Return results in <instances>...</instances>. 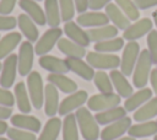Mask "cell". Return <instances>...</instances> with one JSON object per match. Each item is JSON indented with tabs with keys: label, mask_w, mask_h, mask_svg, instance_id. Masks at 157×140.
<instances>
[{
	"label": "cell",
	"mask_w": 157,
	"mask_h": 140,
	"mask_svg": "<svg viewBox=\"0 0 157 140\" xmlns=\"http://www.w3.org/2000/svg\"><path fill=\"white\" fill-rule=\"evenodd\" d=\"M124 117H126V109L124 107H120V106L103 111V112H98L94 115V118L99 125L112 124V123H114V122H117Z\"/></svg>",
	"instance_id": "f546056e"
},
{
	"label": "cell",
	"mask_w": 157,
	"mask_h": 140,
	"mask_svg": "<svg viewBox=\"0 0 157 140\" xmlns=\"http://www.w3.org/2000/svg\"><path fill=\"white\" fill-rule=\"evenodd\" d=\"M33 58H34V47L32 42L29 41L22 42L18 48V55H17L18 74L21 76H28L32 72Z\"/></svg>",
	"instance_id": "ba28073f"
},
{
	"label": "cell",
	"mask_w": 157,
	"mask_h": 140,
	"mask_svg": "<svg viewBox=\"0 0 157 140\" xmlns=\"http://www.w3.org/2000/svg\"><path fill=\"white\" fill-rule=\"evenodd\" d=\"M63 128V122L59 117H52L44 124V128L37 140H56L60 130Z\"/></svg>",
	"instance_id": "4dcf8cb0"
},
{
	"label": "cell",
	"mask_w": 157,
	"mask_h": 140,
	"mask_svg": "<svg viewBox=\"0 0 157 140\" xmlns=\"http://www.w3.org/2000/svg\"><path fill=\"white\" fill-rule=\"evenodd\" d=\"M27 90L32 107L40 109L44 106V85L43 79L38 71H32L27 76Z\"/></svg>",
	"instance_id": "3957f363"
},
{
	"label": "cell",
	"mask_w": 157,
	"mask_h": 140,
	"mask_svg": "<svg viewBox=\"0 0 157 140\" xmlns=\"http://www.w3.org/2000/svg\"><path fill=\"white\" fill-rule=\"evenodd\" d=\"M147 47L152 64H157V29H152L147 34Z\"/></svg>",
	"instance_id": "ab89813d"
},
{
	"label": "cell",
	"mask_w": 157,
	"mask_h": 140,
	"mask_svg": "<svg viewBox=\"0 0 157 140\" xmlns=\"http://www.w3.org/2000/svg\"><path fill=\"white\" fill-rule=\"evenodd\" d=\"M152 18H153V22H155V25H156V27H157V10L153 11V14H152Z\"/></svg>",
	"instance_id": "f907efd6"
},
{
	"label": "cell",
	"mask_w": 157,
	"mask_h": 140,
	"mask_svg": "<svg viewBox=\"0 0 157 140\" xmlns=\"http://www.w3.org/2000/svg\"><path fill=\"white\" fill-rule=\"evenodd\" d=\"M115 4L130 21H137L140 18V10L135 5L134 0H115Z\"/></svg>",
	"instance_id": "8d00e7d4"
},
{
	"label": "cell",
	"mask_w": 157,
	"mask_h": 140,
	"mask_svg": "<svg viewBox=\"0 0 157 140\" xmlns=\"http://www.w3.org/2000/svg\"><path fill=\"white\" fill-rule=\"evenodd\" d=\"M58 49L60 53H63L64 55H66L67 58H83L87 53L85 47L72 42L69 38H60L58 44H56Z\"/></svg>",
	"instance_id": "4316f807"
},
{
	"label": "cell",
	"mask_w": 157,
	"mask_h": 140,
	"mask_svg": "<svg viewBox=\"0 0 157 140\" xmlns=\"http://www.w3.org/2000/svg\"><path fill=\"white\" fill-rule=\"evenodd\" d=\"M151 31H152V20L147 18V17L139 18L132 25H130L129 28H126L123 32V38L129 41V42L137 41L142 36L148 34Z\"/></svg>",
	"instance_id": "7c38bea8"
},
{
	"label": "cell",
	"mask_w": 157,
	"mask_h": 140,
	"mask_svg": "<svg viewBox=\"0 0 157 140\" xmlns=\"http://www.w3.org/2000/svg\"><path fill=\"white\" fill-rule=\"evenodd\" d=\"M34 1H43V0H34Z\"/></svg>",
	"instance_id": "9f6ffc18"
},
{
	"label": "cell",
	"mask_w": 157,
	"mask_h": 140,
	"mask_svg": "<svg viewBox=\"0 0 157 140\" xmlns=\"http://www.w3.org/2000/svg\"><path fill=\"white\" fill-rule=\"evenodd\" d=\"M87 99H88L87 92L85 90H78V91L69 95L60 102L58 113L60 115L65 117V115L72 113L74 111H77L78 108H81L85 103H87Z\"/></svg>",
	"instance_id": "9c48e42d"
},
{
	"label": "cell",
	"mask_w": 157,
	"mask_h": 140,
	"mask_svg": "<svg viewBox=\"0 0 157 140\" xmlns=\"http://www.w3.org/2000/svg\"><path fill=\"white\" fill-rule=\"evenodd\" d=\"M109 18L105 15V12L101 11H90V12H83L80 14L76 18V23L80 25L81 27L86 28H94V27H101L109 25Z\"/></svg>",
	"instance_id": "4fadbf2b"
},
{
	"label": "cell",
	"mask_w": 157,
	"mask_h": 140,
	"mask_svg": "<svg viewBox=\"0 0 157 140\" xmlns=\"http://www.w3.org/2000/svg\"><path fill=\"white\" fill-rule=\"evenodd\" d=\"M0 104L5 107H12L15 104V95L4 87H0Z\"/></svg>",
	"instance_id": "60d3db41"
},
{
	"label": "cell",
	"mask_w": 157,
	"mask_h": 140,
	"mask_svg": "<svg viewBox=\"0 0 157 140\" xmlns=\"http://www.w3.org/2000/svg\"><path fill=\"white\" fill-rule=\"evenodd\" d=\"M150 82H151V87L153 93L157 96V68L152 69L151 74H150Z\"/></svg>",
	"instance_id": "c3c4849f"
},
{
	"label": "cell",
	"mask_w": 157,
	"mask_h": 140,
	"mask_svg": "<svg viewBox=\"0 0 157 140\" xmlns=\"http://www.w3.org/2000/svg\"><path fill=\"white\" fill-rule=\"evenodd\" d=\"M121 97L118 93H97L87 99V108L93 112H103L120 104Z\"/></svg>",
	"instance_id": "8992f818"
},
{
	"label": "cell",
	"mask_w": 157,
	"mask_h": 140,
	"mask_svg": "<svg viewBox=\"0 0 157 140\" xmlns=\"http://www.w3.org/2000/svg\"><path fill=\"white\" fill-rule=\"evenodd\" d=\"M63 34V29L59 27H52L49 29H47L42 37H39V39L37 41L36 45H34V53L39 56L48 54L54 45L58 44L59 39L61 38Z\"/></svg>",
	"instance_id": "52a82bcc"
},
{
	"label": "cell",
	"mask_w": 157,
	"mask_h": 140,
	"mask_svg": "<svg viewBox=\"0 0 157 140\" xmlns=\"http://www.w3.org/2000/svg\"><path fill=\"white\" fill-rule=\"evenodd\" d=\"M13 95H15V101H16V104H17V108L20 109V112L23 114H28L32 111V103H31L28 90H27V86L25 85V82L20 81L15 85Z\"/></svg>",
	"instance_id": "484cf974"
},
{
	"label": "cell",
	"mask_w": 157,
	"mask_h": 140,
	"mask_svg": "<svg viewBox=\"0 0 157 140\" xmlns=\"http://www.w3.org/2000/svg\"><path fill=\"white\" fill-rule=\"evenodd\" d=\"M129 136L132 138H147L157 134V120H147L134 124L128 130Z\"/></svg>",
	"instance_id": "f1b7e54d"
},
{
	"label": "cell",
	"mask_w": 157,
	"mask_h": 140,
	"mask_svg": "<svg viewBox=\"0 0 157 140\" xmlns=\"http://www.w3.org/2000/svg\"><path fill=\"white\" fill-rule=\"evenodd\" d=\"M153 117H157V96L152 97L144 106H141L139 109H136L132 118L137 123H141V122L152 120Z\"/></svg>",
	"instance_id": "1f68e13d"
},
{
	"label": "cell",
	"mask_w": 157,
	"mask_h": 140,
	"mask_svg": "<svg viewBox=\"0 0 157 140\" xmlns=\"http://www.w3.org/2000/svg\"><path fill=\"white\" fill-rule=\"evenodd\" d=\"M65 61L67 64L69 70L72 71L74 74L78 75L86 81L93 80L96 71L87 61H83L82 58H66Z\"/></svg>",
	"instance_id": "9a60e30c"
},
{
	"label": "cell",
	"mask_w": 157,
	"mask_h": 140,
	"mask_svg": "<svg viewBox=\"0 0 157 140\" xmlns=\"http://www.w3.org/2000/svg\"><path fill=\"white\" fill-rule=\"evenodd\" d=\"M153 140H157V134L155 135V138H153Z\"/></svg>",
	"instance_id": "11a10c76"
},
{
	"label": "cell",
	"mask_w": 157,
	"mask_h": 140,
	"mask_svg": "<svg viewBox=\"0 0 157 140\" xmlns=\"http://www.w3.org/2000/svg\"><path fill=\"white\" fill-rule=\"evenodd\" d=\"M105 15L108 16L109 21L113 22V25L121 31H125L131 25V21L126 17V15L120 10V7L117 4H108L105 6Z\"/></svg>",
	"instance_id": "7402d4cb"
},
{
	"label": "cell",
	"mask_w": 157,
	"mask_h": 140,
	"mask_svg": "<svg viewBox=\"0 0 157 140\" xmlns=\"http://www.w3.org/2000/svg\"><path fill=\"white\" fill-rule=\"evenodd\" d=\"M118 28L114 25H105L101 27H94V28H88L86 32L88 34V38L91 42H102L107 39L115 38L118 36Z\"/></svg>",
	"instance_id": "d4e9b609"
},
{
	"label": "cell",
	"mask_w": 157,
	"mask_h": 140,
	"mask_svg": "<svg viewBox=\"0 0 157 140\" xmlns=\"http://www.w3.org/2000/svg\"><path fill=\"white\" fill-rule=\"evenodd\" d=\"M36 25L37 23L26 14H21L17 17V26L21 31V34H23L26 39L32 43L39 39V31Z\"/></svg>",
	"instance_id": "d6986e66"
},
{
	"label": "cell",
	"mask_w": 157,
	"mask_h": 140,
	"mask_svg": "<svg viewBox=\"0 0 157 140\" xmlns=\"http://www.w3.org/2000/svg\"><path fill=\"white\" fill-rule=\"evenodd\" d=\"M75 2V7H76V11L78 14H83L86 12V10L88 9V2L90 0H74Z\"/></svg>",
	"instance_id": "bcb514c9"
},
{
	"label": "cell",
	"mask_w": 157,
	"mask_h": 140,
	"mask_svg": "<svg viewBox=\"0 0 157 140\" xmlns=\"http://www.w3.org/2000/svg\"><path fill=\"white\" fill-rule=\"evenodd\" d=\"M0 38H1V37H0Z\"/></svg>",
	"instance_id": "6f0895ef"
},
{
	"label": "cell",
	"mask_w": 157,
	"mask_h": 140,
	"mask_svg": "<svg viewBox=\"0 0 157 140\" xmlns=\"http://www.w3.org/2000/svg\"><path fill=\"white\" fill-rule=\"evenodd\" d=\"M152 60L150 56V53L147 49H142L140 52L137 63L135 65L134 72H132V85L136 88H144L146 87L148 80H150V74L152 71Z\"/></svg>",
	"instance_id": "7a4b0ae2"
},
{
	"label": "cell",
	"mask_w": 157,
	"mask_h": 140,
	"mask_svg": "<svg viewBox=\"0 0 157 140\" xmlns=\"http://www.w3.org/2000/svg\"><path fill=\"white\" fill-rule=\"evenodd\" d=\"M131 118L124 117L112 124H108L103 130L101 131V139L102 140H117L121 138L125 133H128L129 128L131 126Z\"/></svg>",
	"instance_id": "8fae6325"
},
{
	"label": "cell",
	"mask_w": 157,
	"mask_h": 140,
	"mask_svg": "<svg viewBox=\"0 0 157 140\" xmlns=\"http://www.w3.org/2000/svg\"><path fill=\"white\" fill-rule=\"evenodd\" d=\"M17 71H18L17 55L11 54L7 58H5L2 63V69H1V75H0V86L6 90L12 87V85L15 84Z\"/></svg>",
	"instance_id": "30bf717a"
},
{
	"label": "cell",
	"mask_w": 157,
	"mask_h": 140,
	"mask_svg": "<svg viewBox=\"0 0 157 140\" xmlns=\"http://www.w3.org/2000/svg\"><path fill=\"white\" fill-rule=\"evenodd\" d=\"M18 5L26 12V15H28L38 26H44L47 23L44 10L38 5L37 1H34V0H18Z\"/></svg>",
	"instance_id": "ffe728a7"
},
{
	"label": "cell",
	"mask_w": 157,
	"mask_h": 140,
	"mask_svg": "<svg viewBox=\"0 0 157 140\" xmlns=\"http://www.w3.org/2000/svg\"><path fill=\"white\" fill-rule=\"evenodd\" d=\"M38 63L43 69L48 70L52 74H66L70 71L66 61L54 55H48V54L42 55L38 59Z\"/></svg>",
	"instance_id": "44dd1931"
},
{
	"label": "cell",
	"mask_w": 157,
	"mask_h": 140,
	"mask_svg": "<svg viewBox=\"0 0 157 140\" xmlns=\"http://www.w3.org/2000/svg\"><path fill=\"white\" fill-rule=\"evenodd\" d=\"M140 44L136 41L128 42L123 48V55L120 58V71L125 76H130L134 72L135 65L140 55Z\"/></svg>",
	"instance_id": "5b68a950"
},
{
	"label": "cell",
	"mask_w": 157,
	"mask_h": 140,
	"mask_svg": "<svg viewBox=\"0 0 157 140\" xmlns=\"http://www.w3.org/2000/svg\"><path fill=\"white\" fill-rule=\"evenodd\" d=\"M47 80L49 84L54 85L59 91L64 93L71 95L77 91V84L72 79L67 77L65 74H52L50 72L47 76Z\"/></svg>",
	"instance_id": "cb8c5ba5"
},
{
	"label": "cell",
	"mask_w": 157,
	"mask_h": 140,
	"mask_svg": "<svg viewBox=\"0 0 157 140\" xmlns=\"http://www.w3.org/2000/svg\"><path fill=\"white\" fill-rule=\"evenodd\" d=\"M59 104L58 88L52 84H47L44 86V113L50 118L55 117L59 111Z\"/></svg>",
	"instance_id": "2e32d148"
},
{
	"label": "cell",
	"mask_w": 157,
	"mask_h": 140,
	"mask_svg": "<svg viewBox=\"0 0 157 140\" xmlns=\"http://www.w3.org/2000/svg\"><path fill=\"white\" fill-rule=\"evenodd\" d=\"M121 48H124V38L123 37H115L112 39L102 41L94 43V52L99 53H109L113 54V52H119Z\"/></svg>",
	"instance_id": "e575fe53"
},
{
	"label": "cell",
	"mask_w": 157,
	"mask_h": 140,
	"mask_svg": "<svg viewBox=\"0 0 157 140\" xmlns=\"http://www.w3.org/2000/svg\"><path fill=\"white\" fill-rule=\"evenodd\" d=\"M134 2L139 10H147L157 5V0H134Z\"/></svg>",
	"instance_id": "f6af8a7d"
},
{
	"label": "cell",
	"mask_w": 157,
	"mask_h": 140,
	"mask_svg": "<svg viewBox=\"0 0 157 140\" xmlns=\"http://www.w3.org/2000/svg\"><path fill=\"white\" fill-rule=\"evenodd\" d=\"M59 7H60L61 21L64 22L72 21L75 11H76L74 0H59Z\"/></svg>",
	"instance_id": "74e56055"
},
{
	"label": "cell",
	"mask_w": 157,
	"mask_h": 140,
	"mask_svg": "<svg viewBox=\"0 0 157 140\" xmlns=\"http://www.w3.org/2000/svg\"><path fill=\"white\" fill-rule=\"evenodd\" d=\"M78 130L85 140H97L101 136L99 124L87 107H81L75 113Z\"/></svg>",
	"instance_id": "6da1fadb"
},
{
	"label": "cell",
	"mask_w": 157,
	"mask_h": 140,
	"mask_svg": "<svg viewBox=\"0 0 157 140\" xmlns=\"http://www.w3.org/2000/svg\"><path fill=\"white\" fill-rule=\"evenodd\" d=\"M93 81H94V85H96V87L98 88V91L101 93H113L114 87H113L110 76L107 72H104L103 70L96 71Z\"/></svg>",
	"instance_id": "d590c367"
},
{
	"label": "cell",
	"mask_w": 157,
	"mask_h": 140,
	"mask_svg": "<svg viewBox=\"0 0 157 140\" xmlns=\"http://www.w3.org/2000/svg\"><path fill=\"white\" fill-rule=\"evenodd\" d=\"M44 14L47 25L49 27H59L61 23V15L59 7V0H44Z\"/></svg>",
	"instance_id": "d6a6232c"
},
{
	"label": "cell",
	"mask_w": 157,
	"mask_h": 140,
	"mask_svg": "<svg viewBox=\"0 0 157 140\" xmlns=\"http://www.w3.org/2000/svg\"><path fill=\"white\" fill-rule=\"evenodd\" d=\"M152 90L144 87L140 88L137 92H134L130 97H128L124 102V108L126 109V112H132L139 109L141 106H144L147 101H150L152 98Z\"/></svg>",
	"instance_id": "603a6c76"
},
{
	"label": "cell",
	"mask_w": 157,
	"mask_h": 140,
	"mask_svg": "<svg viewBox=\"0 0 157 140\" xmlns=\"http://www.w3.org/2000/svg\"><path fill=\"white\" fill-rule=\"evenodd\" d=\"M12 117V108L0 104V120H6Z\"/></svg>",
	"instance_id": "7dc6e473"
},
{
	"label": "cell",
	"mask_w": 157,
	"mask_h": 140,
	"mask_svg": "<svg viewBox=\"0 0 157 140\" xmlns=\"http://www.w3.org/2000/svg\"><path fill=\"white\" fill-rule=\"evenodd\" d=\"M0 140H10V139H9V138L6 139V138H4V136H0Z\"/></svg>",
	"instance_id": "f5cc1de1"
},
{
	"label": "cell",
	"mask_w": 157,
	"mask_h": 140,
	"mask_svg": "<svg viewBox=\"0 0 157 140\" xmlns=\"http://www.w3.org/2000/svg\"><path fill=\"white\" fill-rule=\"evenodd\" d=\"M117 140H136V139L132 138V136H121V138H119Z\"/></svg>",
	"instance_id": "816d5d0a"
},
{
	"label": "cell",
	"mask_w": 157,
	"mask_h": 140,
	"mask_svg": "<svg viewBox=\"0 0 157 140\" xmlns=\"http://www.w3.org/2000/svg\"><path fill=\"white\" fill-rule=\"evenodd\" d=\"M10 122L15 128L23 129V130H27V131H32L34 134L40 131V129H42L40 120L37 117L29 115V114H23V113L12 114V117L10 118Z\"/></svg>",
	"instance_id": "5bb4252c"
},
{
	"label": "cell",
	"mask_w": 157,
	"mask_h": 140,
	"mask_svg": "<svg viewBox=\"0 0 157 140\" xmlns=\"http://www.w3.org/2000/svg\"><path fill=\"white\" fill-rule=\"evenodd\" d=\"M22 34L20 32H10L0 38V60L12 54L15 48L21 43Z\"/></svg>",
	"instance_id": "83f0119b"
},
{
	"label": "cell",
	"mask_w": 157,
	"mask_h": 140,
	"mask_svg": "<svg viewBox=\"0 0 157 140\" xmlns=\"http://www.w3.org/2000/svg\"><path fill=\"white\" fill-rule=\"evenodd\" d=\"M112 0H90L88 2V9L92 11H99L101 9L105 7L108 4H110Z\"/></svg>",
	"instance_id": "ee69618b"
},
{
	"label": "cell",
	"mask_w": 157,
	"mask_h": 140,
	"mask_svg": "<svg viewBox=\"0 0 157 140\" xmlns=\"http://www.w3.org/2000/svg\"><path fill=\"white\" fill-rule=\"evenodd\" d=\"M64 33L66 34V37L69 39H71L72 42L80 44L82 47H87L91 43L87 32L80 25H77L74 21L65 22V25H64Z\"/></svg>",
	"instance_id": "ac0fdd59"
},
{
	"label": "cell",
	"mask_w": 157,
	"mask_h": 140,
	"mask_svg": "<svg viewBox=\"0 0 157 140\" xmlns=\"http://www.w3.org/2000/svg\"><path fill=\"white\" fill-rule=\"evenodd\" d=\"M109 76H110V80H112V84H113V87L115 88L117 93L123 97V98H128L130 97L134 92V87L131 86V84L128 81L126 76L120 71V70H110L109 72Z\"/></svg>",
	"instance_id": "e0dca14e"
},
{
	"label": "cell",
	"mask_w": 157,
	"mask_h": 140,
	"mask_svg": "<svg viewBox=\"0 0 157 140\" xmlns=\"http://www.w3.org/2000/svg\"><path fill=\"white\" fill-rule=\"evenodd\" d=\"M86 61L98 70H115L120 66V58L115 54L99 53V52H88L86 54Z\"/></svg>",
	"instance_id": "277c9868"
},
{
	"label": "cell",
	"mask_w": 157,
	"mask_h": 140,
	"mask_svg": "<svg viewBox=\"0 0 157 140\" xmlns=\"http://www.w3.org/2000/svg\"><path fill=\"white\" fill-rule=\"evenodd\" d=\"M63 140H78V125L76 115L70 113L64 117L63 122Z\"/></svg>",
	"instance_id": "836d02e7"
},
{
	"label": "cell",
	"mask_w": 157,
	"mask_h": 140,
	"mask_svg": "<svg viewBox=\"0 0 157 140\" xmlns=\"http://www.w3.org/2000/svg\"><path fill=\"white\" fill-rule=\"evenodd\" d=\"M7 130H9L7 123H6L5 120H0V136L4 135L5 133H7Z\"/></svg>",
	"instance_id": "681fc988"
},
{
	"label": "cell",
	"mask_w": 157,
	"mask_h": 140,
	"mask_svg": "<svg viewBox=\"0 0 157 140\" xmlns=\"http://www.w3.org/2000/svg\"><path fill=\"white\" fill-rule=\"evenodd\" d=\"M17 0H0V15L9 16L16 5Z\"/></svg>",
	"instance_id": "7bdbcfd3"
},
{
	"label": "cell",
	"mask_w": 157,
	"mask_h": 140,
	"mask_svg": "<svg viewBox=\"0 0 157 140\" xmlns=\"http://www.w3.org/2000/svg\"><path fill=\"white\" fill-rule=\"evenodd\" d=\"M17 26V18L13 16L0 15V31H11Z\"/></svg>",
	"instance_id": "b9f144b4"
},
{
	"label": "cell",
	"mask_w": 157,
	"mask_h": 140,
	"mask_svg": "<svg viewBox=\"0 0 157 140\" xmlns=\"http://www.w3.org/2000/svg\"><path fill=\"white\" fill-rule=\"evenodd\" d=\"M6 135L10 140H37V136L34 133L27 131L23 129H18L15 126L9 128Z\"/></svg>",
	"instance_id": "f35d334b"
},
{
	"label": "cell",
	"mask_w": 157,
	"mask_h": 140,
	"mask_svg": "<svg viewBox=\"0 0 157 140\" xmlns=\"http://www.w3.org/2000/svg\"><path fill=\"white\" fill-rule=\"evenodd\" d=\"M1 69H2V63L0 61V71H1Z\"/></svg>",
	"instance_id": "db71d44e"
}]
</instances>
